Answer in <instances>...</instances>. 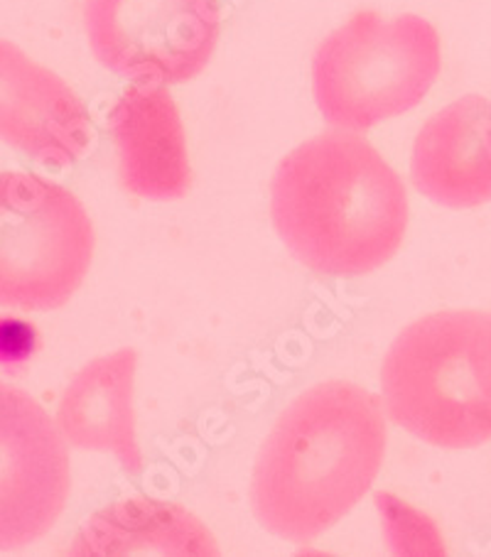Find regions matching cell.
<instances>
[{
	"label": "cell",
	"instance_id": "6da1fadb",
	"mask_svg": "<svg viewBox=\"0 0 491 557\" xmlns=\"http://www.w3.org/2000/svg\"><path fill=\"white\" fill-rule=\"evenodd\" d=\"M381 400L356 383L300 393L256 457L251 506L268 533L310 543L361 504L386 459Z\"/></svg>",
	"mask_w": 491,
	"mask_h": 557
},
{
	"label": "cell",
	"instance_id": "7a4b0ae2",
	"mask_svg": "<svg viewBox=\"0 0 491 557\" xmlns=\"http://www.w3.org/2000/svg\"><path fill=\"white\" fill-rule=\"evenodd\" d=\"M271 216L305 268L327 277H359L398 253L408 228V191L369 140L332 131L281 160L271 182Z\"/></svg>",
	"mask_w": 491,
	"mask_h": 557
},
{
	"label": "cell",
	"instance_id": "3957f363",
	"mask_svg": "<svg viewBox=\"0 0 491 557\" xmlns=\"http://www.w3.org/2000/svg\"><path fill=\"white\" fill-rule=\"evenodd\" d=\"M383 406L413 437L442 449L491 442V314L442 310L403 330L381 367Z\"/></svg>",
	"mask_w": 491,
	"mask_h": 557
},
{
	"label": "cell",
	"instance_id": "277c9868",
	"mask_svg": "<svg viewBox=\"0 0 491 557\" xmlns=\"http://www.w3.org/2000/svg\"><path fill=\"white\" fill-rule=\"evenodd\" d=\"M440 72L442 40L430 21L359 11L317 47L312 94L330 126L361 133L416 109Z\"/></svg>",
	"mask_w": 491,
	"mask_h": 557
},
{
	"label": "cell",
	"instance_id": "5b68a950",
	"mask_svg": "<svg viewBox=\"0 0 491 557\" xmlns=\"http://www.w3.org/2000/svg\"><path fill=\"white\" fill-rule=\"evenodd\" d=\"M96 234L86 207L54 180L0 170V307L60 310L94 261Z\"/></svg>",
	"mask_w": 491,
	"mask_h": 557
},
{
	"label": "cell",
	"instance_id": "8992f818",
	"mask_svg": "<svg viewBox=\"0 0 491 557\" xmlns=\"http://www.w3.org/2000/svg\"><path fill=\"white\" fill-rule=\"evenodd\" d=\"M96 60L136 84H185L207 70L221 35V0H84Z\"/></svg>",
	"mask_w": 491,
	"mask_h": 557
},
{
	"label": "cell",
	"instance_id": "52a82bcc",
	"mask_svg": "<svg viewBox=\"0 0 491 557\" xmlns=\"http://www.w3.org/2000/svg\"><path fill=\"white\" fill-rule=\"evenodd\" d=\"M72 492L70 445L30 393L0 381V553L52 531Z\"/></svg>",
	"mask_w": 491,
	"mask_h": 557
},
{
	"label": "cell",
	"instance_id": "ba28073f",
	"mask_svg": "<svg viewBox=\"0 0 491 557\" xmlns=\"http://www.w3.org/2000/svg\"><path fill=\"white\" fill-rule=\"evenodd\" d=\"M84 101L50 66L0 37V143L47 168H70L91 146Z\"/></svg>",
	"mask_w": 491,
	"mask_h": 557
},
{
	"label": "cell",
	"instance_id": "9c48e42d",
	"mask_svg": "<svg viewBox=\"0 0 491 557\" xmlns=\"http://www.w3.org/2000/svg\"><path fill=\"white\" fill-rule=\"evenodd\" d=\"M109 131L123 189L156 201L187 195L192 165L185 123L162 86L138 84L123 91L109 113Z\"/></svg>",
	"mask_w": 491,
	"mask_h": 557
},
{
	"label": "cell",
	"instance_id": "30bf717a",
	"mask_svg": "<svg viewBox=\"0 0 491 557\" xmlns=\"http://www.w3.org/2000/svg\"><path fill=\"white\" fill-rule=\"evenodd\" d=\"M410 177L440 207L491 201V101L469 94L430 116L413 143Z\"/></svg>",
	"mask_w": 491,
	"mask_h": 557
},
{
	"label": "cell",
	"instance_id": "8fae6325",
	"mask_svg": "<svg viewBox=\"0 0 491 557\" xmlns=\"http://www.w3.org/2000/svg\"><path fill=\"white\" fill-rule=\"evenodd\" d=\"M138 351L119 349L74 373L57 406V428L66 445L111 453L128 474L146 467L136 425Z\"/></svg>",
	"mask_w": 491,
	"mask_h": 557
},
{
	"label": "cell",
	"instance_id": "7c38bea8",
	"mask_svg": "<svg viewBox=\"0 0 491 557\" xmlns=\"http://www.w3.org/2000/svg\"><path fill=\"white\" fill-rule=\"evenodd\" d=\"M70 555L211 557L219 555V545L207 525L180 504L128 498L96 511L76 533Z\"/></svg>",
	"mask_w": 491,
	"mask_h": 557
}]
</instances>
